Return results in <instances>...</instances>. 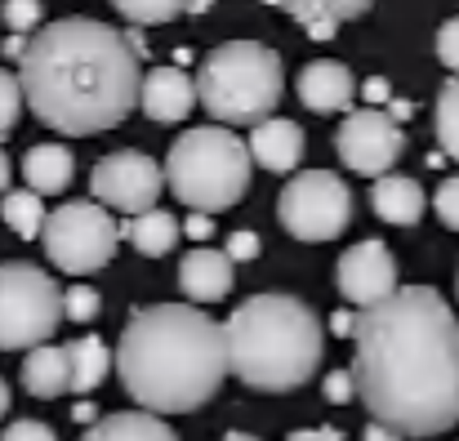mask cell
Returning a JSON list of instances; mask_svg holds the SVG:
<instances>
[{
	"mask_svg": "<svg viewBox=\"0 0 459 441\" xmlns=\"http://www.w3.org/2000/svg\"><path fill=\"white\" fill-rule=\"evenodd\" d=\"M22 388H27L31 397H40V402L72 393V366H67V348H49V343H36V348H27V361H22Z\"/></svg>",
	"mask_w": 459,
	"mask_h": 441,
	"instance_id": "ac0fdd59",
	"label": "cell"
},
{
	"mask_svg": "<svg viewBox=\"0 0 459 441\" xmlns=\"http://www.w3.org/2000/svg\"><path fill=\"white\" fill-rule=\"evenodd\" d=\"M370 99H388V85L384 81H370Z\"/></svg>",
	"mask_w": 459,
	"mask_h": 441,
	"instance_id": "b9f144b4",
	"label": "cell"
},
{
	"mask_svg": "<svg viewBox=\"0 0 459 441\" xmlns=\"http://www.w3.org/2000/svg\"><path fill=\"white\" fill-rule=\"evenodd\" d=\"M67 366H72V393H94L112 370V352L99 334H81L76 343H67Z\"/></svg>",
	"mask_w": 459,
	"mask_h": 441,
	"instance_id": "44dd1931",
	"label": "cell"
},
{
	"mask_svg": "<svg viewBox=\"0 0 459 441\" xmlns=\"http://www.w3.org/2000/svg\"><path fill=\"white\" fill-rule=\"evenodd\" d=\"M4 411H9V388H4V379H0V419H4Z\"/></svg>",
	"mask_w": 459,
	"mask_h": 441,
	"instance_id": "ee69618b",
	"label": "cell"
},
{
	"mask_svg": "<svg viewBox=\"0 0 459 441\" xmlns=\"http://www.w3.org/2000/svg\"><path fill=\"white\" fill-rule=\"evenodd\" d=\"M325 9H330L339 22H348V18H361V13L370 9V0H325Z\"/></svg>",
	"mask_w": 459,
	"mask_h": 441,
	"instance_id": "e575fe53",
	"label": "cell"
},
{
	"mask_svg": "<svg viewBox=\"0 0 459 441\" xmlns=\"http://www.w3.org/2000/svg\"><path fill=\"white\" fill-rule=\"evenodd\" d=\"M4 192H9V156L0 151V196H4Z\"/></svg>",
	"mask_w": 459,
	"mask_h": 441,
	"instance_id": "60d3db41",
	"label": "cell"
},
{
	"mask_svg": "<svg viewBox=\"0 0 459 441\" xmlns=\"http://www.w3.org/2000/svg\"><path fill=\"white\" fill-rule=\"evenodd\" d=\"M286 441H343L334 428H304V433H290Z\"/></svg>",
	"mask_w": 459,
	"mask_h": 441,
	"instance_id": "8d00e7d4",
	"label": "cell"
},
{
	"mask_svg": "<svg viewBox=\"0 0 459 441\" xmlns=\"http://www.w3.org/2000/svg\"><path fill=\"white\" fill-rule=\"evenodd\" d=\"M63 325V290L36 264H0V352H27Z\"/></svg>",
	"mask_w": 459,
	"mask_h": 441,
	"instance_id": "52a82bcc",
	"label": "cell"
},
{
	"mask_svg": "<svg viewBox=\"0 0 459 441\" xmlns=\"http://www.w3.org/2000/svg\"><path fill=\"white\" fill-rule=\"evenodd\" d=\"M250 151L246 143L228 130V125H196L187 130L165 156V183L169 192L196 210V214H214L237 205L250 192Z\"/></svg>",
	"mask_w": 459,
	"mask_h": 441,
	"instance_id": "8992f818",
	"label": "cell"
},
{
	"mask_svg": "<svg viewBox=\"0 0 459 441\" xmlns=\"http://www.w3.org/2000/svg\"><path fill=\"white\" fill-rule=\"evenodd\" d=\"M22 108H27V103H22V85H18V76L0 67V134H9V130L18 125Z\"/></svg>",
	"mask_w": 459,
	"mask_h": 441,
	"instance_id": "4316f807",
	"label": "cell"
},
{
	"mask_svg": "<svg viewBox=\"0 0 459 441\" xmlns=\"http://www.w3.org/2000/svg\"><path fill=\"white\" fill-rule=\"evenodd\" d=\"M4 27L13 36H31L40 27V0H4Z\"/></svg>",
	"mask_w": 459,
	"mask_h": 441,
	"instance_id": "f1b7e54d",
	"label": "cell"
},
{
	"mask_svg": "<svg viewBox=\"0 0 459 441\" xmlns=\"http://www.w3.org/2000/svg\"><path fill=\"white\" fill-rule=\"evenodd\" d=\"M18 85L40 125L67 139L103 134L139 108V45L99 18H58L22 45Z\"/></svg>",
	"mask_w": 459,
	"mask_h": 441,
	"instance_id": "7a4b0ae2",
	"label": "cell"
},
{
	"mask_svg": "<svg viewBox=\"0 0 459 441\" xmlns=\"http://www.w3.org/2000/svg\"><path fill=\"white\" fill-rule=\"evenodd\" d=\"M112 361L126 393L152 415H187L205 406L232 375L223 325L192 303H156L134 312Z\"/></svg>",
	"mask_w": 459,
	"mask_h": 441,
	"instance_id": "3957f363",
	"label": "cell"
},
{
	"mask_svg": "<svg viewBox=\"0 0 459 441\" xmlns=\"http://www.w3.org/2000/svg\"><path fill=\"white\" fill-rule=\"evenodd\" d=\"M433 210H437V219H442L446 228H455V232H459V174H455V178H446V183L437 187Z\"/></svg>",
	"mask_w": 459,
	"mask_h": 441,
	"instance_id": "f546056e",
	"label": "cell"
},
{
	"mask_svg": "<svg viewBox=\"0 0 459 441\" xmlns=\"http://www.w3.org/2000/svg\"><path fill=\"white\" fill-rule=\"evenodd\" d=\"M0 214H4V223H9L22 241L40 237V228H45V201H40V192H31V187H22V192H4Z\"/></svg>",
	"mask_w": 459,
	"mask_h": 441,
	"instance_id": "603a6c76",
	"label": "cell"
},
{
	"mask_svg": "<svg viewBox=\"0 0 459 441\" xmlns=\"http://www.w3.org/2000/svg\"><path fill=\"white\" fill-rule=\"evenodd\" d=\"M90 187H94L99 205L121 210V214H143V210H152L165 187V169L148 151H112L94 165Z\"/></svg>",
	"mask_w": 459,
	"mask_h": 441,
	"instance_id": "8fae6325",
	"label": "cell"
},
{
	"mask_svg": "<svg viewBox=\"0 0 459 441\" xmlns=\"http://www.w3.org/2000/svg\"><path fill=\"white\" fill-rule=\"evenodd\" d=\"M81 441H178V437L152 411H121V415L99 419Z\"/></svg>",
	"mask_w": 459,
	"mask_h": 441,
	"instance_id": "ffe728a7",
	"label": "cell"
},
{
	"mask_svg": "<svg viewBox=\"0 0 459 441\" xmlns=\"http://www.w3.org/2000/svg\"><path fill=\"white\" fill-rule=\"evenodd\" d=\"M178 286L192 303H219L232 290V259L223 250H210V246H196L183 255L178 264Z\"/></svg>",
	"mask_w": 459,
	"mask_h": 441,
	"instance_id": "9a60e30c",
	"label": "cell"
},
{
	"mask_svg": "<svg viewBox=\"0 0 459 441\" xmlns=\"http://www.w3.org/2000/svg\"><path fill=\"white\" fill-rule=\"evenodd\" d=\"M352 90H357L352 85V72L343 63H334V58H316V63H307L304 72H299V99H304V108L321 112V117L348 112Z\"/></svg>",
	"mask_w": 459,
	"mask_h": 441,
	"instance_id": "2e32d148",
	"label": "cell"
},
{
	"mask_svg": "<svg viewBox=\"0 0 459 441\" xmlns=\"http://www.w3.org/2000/svg\"><path fill=\"white\" fill-rule=\"evenodd\" d=\"M40 237H45V255H49L54 268H63L72 277H90V272L112 264L121 228L108 214V205H99V201H67L54 214H45Z\"/></svg>",
	"mask_w": 459,
	"mask_h": 441,
	"instance_id": "ba28073f",
	"label": "cell"
},
{
	"mask_svg": "<svg viewBox=\"0 0 459 441\" xmlns=\"http://www.w3.org/2000/svg\"><path fill=\"white\" fill-rule=\"evenodd\" d=\"M330 330H334V334H343V339H348V334H352V330H357V312H334V316H330Z\"/></svg>",
	"mask_w": 459,
	"mask_h": 441,
	"instance_id": "d590c367",
	"label": "cell"
},
{
	"mask_svg": "<svg viewBox=\"0 0 459 441\" xmlns=\"http://www.w3.org/2000/svg\"><path fill=\"white\" fill-rule=\"evenodd\" d=\"M286 90L281 58L277 49L259 40H228L214 54H205L201 76H196V103L219 125H259L264 117L277 112Z\"/></svg>",
	"mask_w": 459,
	"mask_h": 441,
	"instance_id": "5b68a950",
	"label": "cell"
},
{
	"mask_svg": "<svg viewBox=\"0 0 459 441\" xmlns=\"http://www.w3.org/2000/svg\"><path fill=\"white\" fill-rule=\"evenodd\" d=\"M437 58H442L451 72H459V18H446V22H442V31H437Z\"/></svg>",
	"mask_w": 459,
	"mask_h": 441,
	"instance_id": "4dcf8cb0",
	"label": "cell"
},
{
	"mask_svg": "<svg viewBox=\"0 0 459 441\" xmlns=\"http://www.w3.org/2000/svg\"><path fill=\"white\" fill-rule=\"evenodd\" d=\"M366 441H402V433H397V428H388V424H379V419H370Z\"/></svg>",
	"mask_w": 459,
	"mask_h": 441,
	"instance_id": "74e56055",
	"label": "cell"
},
{
	"mask_svg": "<svg viewBox=\"0 0 459 441\" xmlns=\"http://www.w3.org/2000/svg\"><path fill=\"white\" fill-rule=\"evenodd\" d=\"M228 370L259 393H290L321 366V321L295 294H255L228 321Z\"/></svg>",
	"mask_w": 459,
	"mask_h": 441,
	"instance_id": "277c9868",
	"label": "cell"
},
{
	"mask_svg": "<svg viewBox=\"0 0 459 441\" xmlns=\"http://www.w3.org/2000/svg\"><path fill=\"white\" fill-rule=\"evenodd\" d=\"M388 117H393V121H411V103H406V99H397V103L388 108Z\"/></svg>",
	"mask_w": 459,
	"mask_h": 441,
	"instance_id": "ab89813d",
	"label": "cell"
},
{
	"mask_svg": "<svg viewBox=\"0 0 459 441\" xmlns=\"http://www.w3.org/2000/svg\"><path fill=\"white\" fill-rule=\"evenodd\" d=\"M72 174H76V160L63 143H36L22 156V178L40 196H58L72 183Z\"/></svg>",
	"mask_w": 459,
	"mask_h": 441,
	"instance_id": "d6986e66",
	"label": "cell"
},
{
	"mask_svg": "<svg viewBox=\"0 0 459 441\" xmlns=\"http://www.w3.org/2000/svg\"><path fill=\"white\" fill-rule=\"evenodd\" d=\"M455 290H459V286H455Z\"/></svg>",
	"mask_w": 459,
	"mask_h": 441,
	"instance_id": "bcb514c9",
	"label": "cell"
},
{
	"mask_svg": "<svg viewBox=\"0 0 459 441\" xmlns=\"http://www.w3.org/2000/svg\"><path fill=\"white\" fill-rule=\"evenodd\" d=\"M0 441H58V437H54V428L40 424V419H18V424L4 428V437Z\"/></svg>",
	"mask_w": 459,
	"mask_h": 441,
	"instance_id": "1f68e13d",
	"label": "cell"
},
{
	"mask_svg": "<svg viewBox=\"0 0 459 441\" xmlns=\"http://www.w3.org/2000/svg\"><path fill=\"white\" fill-rule=\"evenodd\" d=\"M223 441H259V437H250V433H228Z\"/></svg>",
	"mask_w": 459,
	"mask_h": 441,
	"instance_id": "f6af8a7d",
	"label": "cell"
},
{
	"mask_svg": "<svg viewBox=\"0 0 459 441\" xmlns=\"http://www.w3.org/2000/svg\"><path fill=\"white\" fill-rule=\"evenodd\" d=\"M139 108H143L148 121L174 125L196 108V81L187 72H178V67H156L139 85Z\"/></svg>",
	"mask_w": 459,
	"mask_h": 441,
	"instance_id": "4fadbf2b",
	"label": "cell"
},
{
	"mask_svg": "<svg viewBox=\"0 0 459 441\" xmlns=\"http://www.w3.org/2000/svg\"><path fill=\"white\" fill-rule=\"evenodd\" d=\"M126 241L139 250V255H148V259H160V255H169L174 250V241H178V223H174V214H165V210H143V214H130V223H126Z\"/></svg>",
	"mask_w": 459,
	"mask_h": 441,
	"instance_id": "7402d4cb",
	"label": "cell"
},
{
	"mask_svg": "<svg viewBox=\"0 0 459 441\" xmlns=\"http://www.w3.org/2000/svg\"><path fill=\"white\" fill-rule=\"evenodd\" d=\"M281 228L299 241H334L352 219V192L330 169H307L281 187Z\"/></svg>",
	"mask_w": 459,
	"mask_h": 441,
	"instance_id": "9c48e42d",
	"label": "cell"
},
{
	"mask_svg": "<svg viewBox=\"0 0 459 441\" xmlns=\"http://www.w3.org/2000/svg\"><path fill=\"white\" fill-rule=\"evenodd\" d=\"M437 143L459 160V81H446L437 94Z\"/></svg>",
	"mask_w": 459,
	"mask_h": 441,
	"instance_id": "d4e9b609",
	"label": "cell"
},
{
	"mask_svg": "<svg viewBox=\"0 0 459 441\" xmlns=\"http://www.w3.org/2000/svg\"><path fill=\"white\" fill-rule=\"evenodd\" d=\"M268 4H277V9H286L299 27H304L312 40H330L334 31H339V18L325 9V0H268Z\"/></svg>",
	"mask_w": 459,
	"mask_h": 441,
	"instance_id": "cb8c5ba5",
	"label": "cell"
},
{
	"mask_svg": "<svg viewBox=\"0 0 459 441\" xmlns=\"http://www.w3.org/2000/svg\"><path fill=\"white\" fill-rule=\"evenodd\" d=\"M210 9V0H187V13H205Z\"/></svg>",
	"mask_w": 459,
	"mask_h": 441,
	"instance_id": "7bdbcfd3",
	"label": "cell"
},
{
	"mask_svg": "<svg viewBox=\"0 0 459 441\" xmlns=\"http://www.w3.org/2000/svg\"><path fill=\"white\" fill-rule=\"evenodd\" d=\"M187 232H192V237H196V241H205V237H210V232H214V223H210V219H205V214H196V219H192V223H187Z\"/></svg>",
	"mask_w": 459,
	"mask_h": 441,
	"instance_id": "f35d334b",
	"label": "cell"
},
{
	"mask_svg": "<svg viewBox=\"0 0 459 441\" xmlns=\"http://www.w3.org/2000/svg\"><path fill=\"white\" fill-rule=\"evenodd\" d=\"M397 290V264L384 241H361L339 259V294L357 307H370Z\"/></svg>",
	"mask_w": 459,
	"mask_h": 441,
	"instance_id": "7c38bea8",
	"label": "cell"
},
{
	"mask_svg": "<svg viewBox=\"0 0 459 441\" xmlns=\"http://www.w3.org/2000/svg\"><path fill=\"white\" fill-rule=\"evenodd\" d=\"M325 397H330L334 406H343V402H352V397H357V384H352V370H334V375H325Z\"/></svg>",
	"mask_w": 459,
	"mask_h": 441,
	"instance_id": "d6a6232c",
	"label": "cell"
},
{
	"mask_svg": "<svg viewBox=\"0 0 459 441\" xmlns=\"http://www.w3.org/2000/svg\"><path fill=\"white\" fill-rule=\"evenodd\" d=\"M112 4H117V13H121V18L143 22V27H152V22H169L174 13H183V9H187V0H112Z\"/></svg>",
	"mask_w": 459,
	"mask_h": 441,
	"instance_id": "484cf974",
	"label": "cell"
},
{
	"mask_svg": "<svg viewBox=\"0 0 459 441\" xmlns=\"http://www.w3.org/2000/svg\"><path fill=\"white\" fill-rule=\"evenodd\" d=\"M352 384L370 419L402 437L459 424V321L433 286H397L357 312Z\"/></svg>",
	"mask_w": 459,
	"mask_h": 441,
	"instance_id": "6da1fadb",
	"label": "cell"
},
{
	"mask_svg": "<svg viewBox=\"0 0 459 441\" xmlns=\"http://www.w3.org/2000/svg\"><path fill=\"white\" fill-rule=\"evenodd\" d=\"M259 255V237L255 232H232L228 237V259H255Z\"/></svg>",
	"mask_w": 459,
	"mask_h": 441,
	"instance_id": "836d02e7",
	"label": "cell"
},
{
	"mask_svg": "<svg viewBox=\"0 0 459 441\" xmlns=\"http://www.w3.org/2000/svg\"><path fill=\"white\" fill-rule=\"evenodd\" d=\"M370 205H375V214L384 219V223H393V228H411V223H420L424 219V187L411 178V174H379L375 178V187H370Z\"/></svg>",
	"mask_w": 459,
	"mask_h": 441,
	"instance_id": "e0dca14e",
	"label": "cell"
},
{
	"mask_svg": "<svg viewBox=\"0 0 459 441\" xmlns=\"http://www.w3.org/2000/svg\"><path fill=\"white\" fill-rule=\"evenodd\" d=\"M246 151L255 165L273 169V174H290L299 160H304V130L286 117H264L259 125H250V139H246Z\"/></svg>",
	"mask_w": 459,
	"mask_h": 441,
	"instance_id": "5bb4252c",
	"label": "cell"
},
{
	"mask_svg": "<svg viewBox=\"0 0 459 441\" xmlns=\"http://www.w3.org/2000/svg\"><path fill=\"white\" fill-rule=\"evenodd\" d=\"M99 290L94 286H67L63 290V316L67 321H94L99 316Z\"/></svg>",
	"mask_w": 459,
	"mask_h": 441,
	"instance_id": "83f0119b",
	"label": "cell"
},
{
	"mask_svg": "<svg viewBox=\"0 0 459 441\" xmlns=\"http://www.w3.org/2000/svg\"><path fill=\"white\" fill-rule=\"evenodd\" d=\"M406 147V134H402V121H393L388 112L379 108H357L348 112V121L339 125L334 134V151L339 160L352 169V174H366V178H379L397 165Z\"/></svg>",
	"mask_w": 459,
	"mask_h": 441,
	"instance_id": "30bf717a",
	"label": "cell"
}]
</instances>
